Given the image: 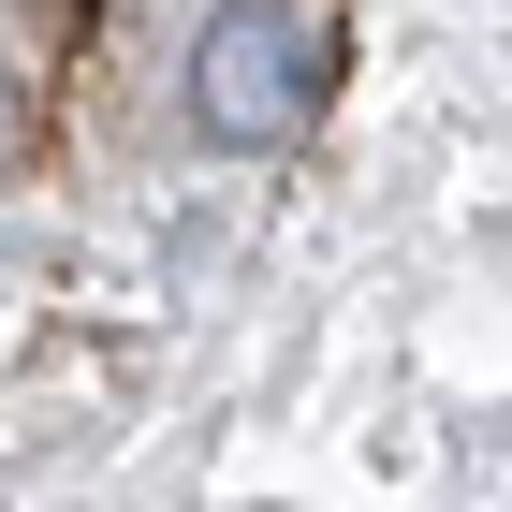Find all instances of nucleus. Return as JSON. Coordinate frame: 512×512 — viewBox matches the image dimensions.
I'll return each mask as SVG.
<instances>
[{
	"label": "nucleus",
	"instance_id": "1",
	"mask_svg": "<svg viewBox=\"0 0 512 512\" xmlns=\"http://www.w3.org/2000/svg\"><path fill=\"white\" fill-rule=\"evenodd\" d=\"M322 118V15L308 0H220L191 30V132L205 147H293Z\"/></svg>",
	"mask_w": 512,
	"mask_h": 512
}]
</instances>
